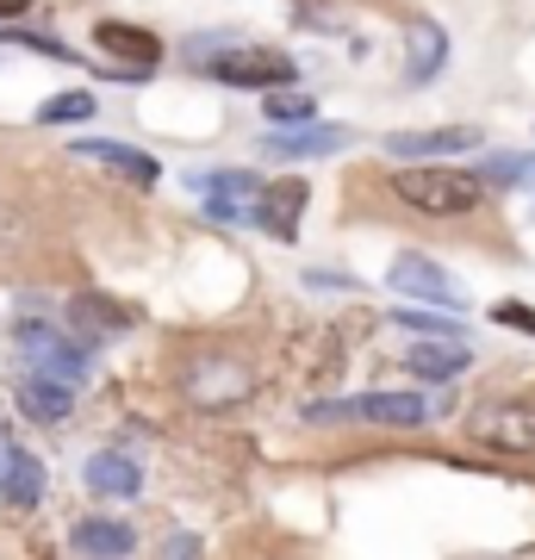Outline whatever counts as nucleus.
Instances as JSON below:
<instances>
[{
    "mask_svg": "<svg viewBox=\"0 0 535 560\" xmlns=\"http://www.w3.org/2000/svg\"><path fill=\"white\" fill-rule=\"evenodd\" d=\"M69 324H88V330H106V337H119V330H131L138 324V312L119 300H106V293H75L69 300Z\"/></svg>",
    "mask_w": 535,
    "mask_h": 560,
    "instance_id": "19",
    "label": "nucleus"
},
{
    "mask_svg": "<svg viewBox=\"0 0 535 560\" xmlns=\"http://www.w3.org/2000/svg\"><path fill=\"white\" fill-rule=\"evenodd\" d=\"M206 75H219L224 88H256V94H268V88H287L299 69H293V57L261 50V44H219L206 57Z\"/></svg>",
    "mask_w": 535,
    "mask_h": 560,
    "instance_id": "4",
    "label": "nucleus"
},
{
    "mask_svg": "<svg viewBox=\"0 0 535 560\" xmlns=\"http://www.w3.org/2000/svg\"><path fill=\"white\" fill-rule=\"evenodd\" d=\"M342 423H380V430H417L430 423V405L417 393H361L342 405Z\"/></svg>",
    "mask_w": 535,
    "mask_h": 560,
    "instance_id": "7",
    "label": "nucleus"
},
{
    "mask_svg": "<svg viewBox=\"0 0 535 560\" xmlns=\"http://www.w3.org/2000/svg\"><path fill=\"white\" fill-rule=\"evenodd\" d=\"M405 293V300H417V305H461V287L449 275H442L430 256H398L393 261V275H386Z\"/></svg>",
    "mask_w": 535,
    "mask_h": 560,
    "instance_id": "10",
    "label": "nucleus"
},
{
    "mask_svg": "<svg viewBox=\"0 0 535 560\" xmlns=\"http://www.w3.org/2000/svg\"><path fill=\"white\" fill-rule=\"evenodd\" d=\"M405 50H411V88H430L442 75V62H449V38H442L437 20H417L405 32Z\"/></svg>",
    "mask_w": 535,
    "mask_h": 560,
    "instance_id": "17",
    "label": "nucleus"
},
{
    "mask_svg": "<svg viewBox=\"0 0 535 560\" xmlns=\"http://www.w3.org/2000/svg\"><path fill=\"white\" fill-rule=\"evenodd\" d=\"M393 324H405V330H423V337H461L455 318H437V312H423V305H398Z\"/></svg>",
    "mask_w": 535,
    "mask_h": 560,
    "instance_id": "24",
    "label": "nucleus"
},
{
    "mask_svg": "<svg viewBox=\"0 0 535 560\" xmlns=\"http://www.w3.org/2000/svg\"><path fill=\"white\" fill-rule=\"evenodd\" d=\"M349 131L342 125H317V119H305V125H280L275 138H268V156H337V150H349Z\"/></svg>",
    "mask_w": 535,
    "mask_h": 560,
    "instance_id": "13",
    "label": "nucleus"
},
{
    "mask_svg": "<svg viewBox=\"0 0 535 560\" xmlns=\"http://www.w3.org/2000/svg\"><path fill=\"white\" fill-rule=\"evenodd\" d=\"M162 555H199V541L194 536H168L162 541Z\"/></svg>",
    "mask_w": 535,
    "mask_h": 560,
    "instance_id": "28",
    "label": "nucleus"
},
{
    "mask_svg": "<svg viewBox=\"0 0 535 560\" xmlns=\"http://www.w3.org/2000/svg\"><path fill=\"white\" fill-rule=\"evenodd\" d=\"M181 393H187V405H199V411H231V405H243L256 393V374H249V361H237V355H199V361L181 368Z\"/></svg>",
    "mask_w": 535,
    "mask_h": 560,
    "instance_id": "2",
    "label": "nucleus"
},
{
    "mask_svg": "<svg viewBox=\"0 0 535 560\" xmlns=\"http://www.w3.org/2000/svg\"><path fill=\"white\" fill-rule=\"evenodd\" d=\"M206 219H219V224H249L237 200H212V194H206Z\"/></svg>",
    "mask_w": 535,
    "mask_h": 560,
    "instance_id": "27",
    "label": "nucleus"
},
{
    "mask_svg": "<svg viewBox=\"0 0 535 560\" xmlns=\"http://www.w3.org/2000/svg\"><path fill=\"white\" fill-rule=\"evenodd\" d=\"M25 243H32V219H25L20 206H7V200H0V261L25 256Z\"/></svg>",
    "mask_w": 535,
    "mask_h": 560,
    "instance_id": "21",
    "label": "nucleus"
},
{
    "mask_svg": "<svg viewBox=\"0 0 535 560\" xmlns=\"http://www.w3.org/2000/svg\"><path fill=\"white\" fill-rule=\"evenodd\" d=\"M194 187L212 194V200H249L261 180H249V175H194Z\"/></svg>",
    "mask_w": 535,
    "mask_h": 560,
    "instance_id": "25",
    "label": "nucleus"
},
{
    "mask_svg": "<svg viewBox=\"0 0 535 560\" xmlns=\"http://www.w3.org/2000/svg\"><path fill=\"white\" fill-rule=\"evenodd\" d=\"M88 492L94 499H138V486H143V467L131 455H119V448H100L94 460H88Z\"/></svg>",
    "mask_w": 535,
    "mask_h": 560,
    "instance_id": "14",
    "label": "nucleus"
},
{
    "mask_svg": "<svg viewBox=\"0 0 535 560\" xmlns=\"http://www.w3.org/2000/svg\"><path fill=\"white\" fill-rule=\"evenodd\" d=\"M405 368H411L417 381L442 386V381H455L461 368H467V349H461V337H430V342H417L411 355H405Z\"/></svg>",
    "mask_w": 535,
    "mask_h": 560,
    "instance_id": "16",
    "label": "nucleus"
},
{
    "mask_svg": "<svg viewBox=\"0 0 535 560\" xmlns=\"http://www.w3.org/2000/svg\"><path fill=\"white\" fill-rule=\"evenodd\" d=\"M479 180H504V187H523V180H535V156H511V150H498V156H486Z\"/></svg>",
    "mask_w": 535,
    "mask_h": 560,
    "instance_id": "23",
    "label": "nucleus"
},
{
    "mask_svg": "<svg viewBox=\"0 0 535 560\" xmlns=\"http://www.w3.org/2000/svg\"><path fill=\"white\" fill-rule=\"evenodd\" d=\"M474 143H479L474 125H442V131H393L386 150L398 162H430V156H467Z\"/></svg>",
    "mask_w": 535,
    "mask_h": 560,
    "instance_id": "11",
    "label": "nucleus"
},
{
    "mask_svg": "<svg viewBox=\"0 0 535 560\" xmlns=\"http://www.w3.org/2000/svg\"><path fill=\"white\" fill-rule=\"evenodd\" d=\"M13 393H20V411L38 418V423H62L69 411H75V386L57 381V374H38V368H25Z\"/></svg>",
    "mask_w": 535,
    "mask_h": 560,
    "instance_id": "12",
    "label": "nucleus"
},
{
    "mask_svg": "<svg viewBox=\"0 0 535 560\" xmlns=\"http://www.w3.org/2000/svg\"><path fill=\"white\" fill-rule=\"evenodd\" d=\"M69 548H75V555H131L138 536H131V523H119V517H81L75 529H69Z\"/></svg>",
    "mask_w": 535,
    "mask_h": 560,
    "instance_id": "18",
    "label": "nucleus"
},
{
    "mask_svg": "<svg viewBox=\"0 0 535 560\" xmlns=\"http://www.w3.org/2000/svg\"><path fill=\"white\" fill-rule=\"evenodd\" d=\"M305 200H312V187H305L299 175H280V180H268V187H256V194H249L243 219L256 224V231H268V237L293 243V237H299V212H305Z\"/></svg>",
    "mask_w": 535,
    "mask_h": 560,
    "instance_id": "6",
    "label": "nucleus"
},
{
    "mask_svg": "<svg viewBox=\"0 0 535 560\" xmlns=\"http://www.w3.org/2000/svg\"><path fill=\"white\" fill-rule=\"evenodd\" d=\"M75 156H81V162H100L106 175L131 180V187H156V180H162V162H156V156H143V150H131V143H113V138H81Z\"/></svg>",
    "mask_w": 535,
    "mask_h": 560,
    "instance_id": "9",
    "label": "nucleus"
},
{
    "mask_svg": "<svg viewBox=\"0 0 535 560\" xmlns=\"http://www.w3.org/2000/svg\"><path fill=\"white\" fill-rule=\"evenodd\" d=\"M492 318L511 324V330H530V337H535V305H523V300H498Z\"/></svg>",
    "mask_w": 535,
    "mask_h": 560,
    "instance_id": "26",
    "label": "nucleus"
},
{
    "mask_svg": "<svg viewBox=\"0 0 535 560\" xmlns=\"http://www.w3.org/2000/svg\"><path fill=\"white\" fill-rule=\"evenodd\" d=\"M75 119H94V94H88V88L50 94V101L38 106V125H75Z\"/></svg>",
    "mask_w": 535,
    "mask_h": 560,
    "instance_id": "20",
    "label": "nucleus"
},
{
    "mask_svg": "<svg viewBox=\"0 0 535 560\" xmlns=\"http://www.w3.org/2000/svg\"><path fill=\"white\" fill-rule=\"evenodd\" d=\"M94 44H100L113 62H119V69H138V75H150V69L162 62V38H156V32L125 25V20H100V25H94Z\"/></svg>",
    "mask_w": 535,
    "mask_h": 560,
    "instance_id": "8",
    "label": "nucleus"
},
{
    "mask_svg": "<svg viewBox=\"0 0 535 560\" xmlns=\"http://www.w3.org/2000/svg\"><path fill=\"white\" fill-rule=\"evenodd\" d=\"M305 119H317L312 94H280V88H268V125H305Z\"/></svg>",
    "mask_w": 535,
    "mask_h": 560,
    "instance_id": "22",
    "label": "nucleus"
},
{
    "mask_svg": "<svg viewBox=\"0 0 535 560\" xmlns=\"http://www.w3.org/2000/svg\"><path fill=\"white\" fill-rule=\"evenodd\" d=\"M25 13V0H0V20H20Z\"/></svg>",
    "mask_w": 535,
    "mask_h": 560,
    "instance_id": "29",
    "label": "nucleus"
},
{
    "mask_svg": "<svg viewBox=\"0 0 535 560\" xmlns=\"http://www.w3.org/2000/svg\"><path fill=\"white\" fill-rule=\"evenodd\" d=\"M0 499L20 504V511H32V504L44 499V467H38V455H25V448H7V455H0Z\"/></svg>",
    "mask_w": 535,
    "mask_h": 560,
    "instance_id": "15",
    "label": "nucleus"
},
{
    "mask_svg": "<svg viewBox=\"0 0 535 560\" xmlns=\"http://www.w3.org/2000/svg\"><path fill=\"white\" fill-rule=\"evenodd\" d=\"M393 194L417 212H430V219H467L479 200H486V180L474 168H393Z\"/></svg>",
    "mask_w": 535,
    "mask_h": 560,
    "instance_id": "1",
    "label": "nucleus"
},
{
    "mask_svg": "<svg viewBox=\"0 0 535 560\" xmlns=\"http://www.w3.org/2000/svg\"><path fill=\"white\" fill-rule=\"evenodd\" d=\"M13 342L25 349V361H32L38 374H57V381H69V386L88 381V349H81L62 324H50V318H13Z\"/></svg>",
    "mask_w": 535,
    "mask_h": 560,
    "instance_id": "3",
    "label": "nucleus"
},
{
    "mask_svg": "<svg viewBox=\"0 0 535 560\" xmlns=\"http://www.w3.org/2000/svg\"><path fill=\"white\" fill-rule=\"evenodd\" d=\"M467 436L479 442V448H498V455H535V405L523 399H492L479 405V411H467Z\"/></svg>",
    "mask_w": 535,
    "mask_h": 560,
    "instance_id": "5",
    "label": "nucleus"
}]
</instances>
